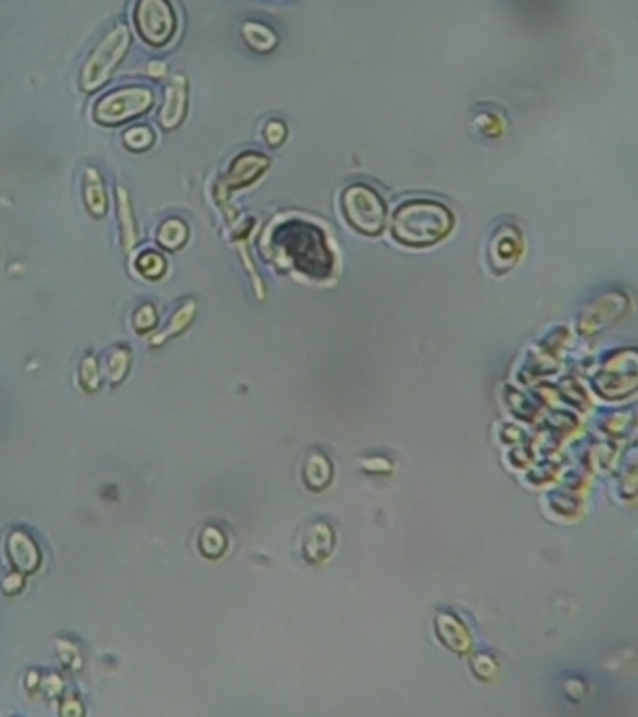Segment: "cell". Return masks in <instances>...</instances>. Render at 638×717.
<instances>
[{
    "instance_id": "cell-1",
    "label": "cell",
    "mask_w": 638,
    "mask_h": 717,
    "mask_svg": "<svg viewBox=\"0 0 638 717\" xmlns=\"http://www.w3.org/2000/svg\"><path fill=\"white\" fill-rule=\"evenodd\" d=\"M453 227L447 208L430 199H412L403 202L394 212L392 233L404 246H430L446 238Z\"/></svg>"
},
{
    "instance_id": "cell-2",
    "label": "cell",
    "mask_w": 638,
    "mask_h": 717,
    "mask_svg": "<svg viewBox=\"0 0 638 717\" xmlns=\"http://www.w3.org/2000/svg\"><path fill=\"white\" fill-rule=\"evenodd\" d=\"M273 246L281 247L285 255L302 272L323 275L332 266L323 233L309 223H285L273 237Z\"/></svg>"
},
{
    "instance_id": "cell-3",
    "label": "cell",
    "mask_w": 638,
    "mask_h": 717,
    "mask_svg": "<svg viewBox=\"0 0 638 717\" xmlns=\"http://www.w3.org/2000/svg\"><path fill=\"white\" fill-rule=\"evenodd\" d=\"M341 211L347 221L368 237L382 233L385 223V204L380 195L366 186V184H352L341 195Z\"/></svg>"
},
{
    "instance_id": "cell-4",
    "label": "cell",
    "mask_w": 638,
    "mask_h": 717,
    "mask_svg": "<svg viewBox=\"0 0 638 717\" xmlns=\"http://www.w3.org/2000/svg\"><path fill=\"white\" fill-rule=\"evenodd\" d=\"M128 45H129L128 29L124 25H119V27L112 29L98 43V48L94 49L93 55H90L88 62L83 67V76H81L83 90L94 92L103 83H107L111 74L115 72V67L119 66V62L126 55Z\"/></svg>"
},
{
    "instance_id": "cell-5",
    "label": "cell",
    "mask_w": 638,
    "mask_h": 717,
    "mask_svg": "<svg viewBox=\"0 0 638 717\" xmlns=\"http://www.w3.org/2000/svg\"><path fill=\"white\" fill-rule=\"evenodd\" d=\"M154 103V96L148 88L131 86L109 92L94 107V119L100 124L115 126L135 117H141Z\"/></svg>"
},
{
    "instance_id": "cell-6",
    "label": "cell",
    "mask_w": 638,
    "mask_h": 717,
    "mask_svg": "<svg viewBox=\"0 0 638 717\" xmlns=\"http://www.w3.org/2000/svg\"><path fill=\"white\" fill-rule=\"evenodd\" d=\"M135 25L146 43L162 48L176 31V17L169 0H137Z\"/></svg>"
},
{
    "instance_id": "cell-7",
    "label": "cell",
    "mask_w": 638,
    "mask_h": 717,
    "mask_svg": "<svg viewBox=\"0 0 638 717\" xmlns=\"http://www.w3.org/2000/svg\"><path fill=\"white\" fill-rule=\"evenodd\" d=\"M186 102H188V92H186V79L184 77H174L173 85L169 86L167 92V102L162 111V124L164 128H176L182 119H184L186 112Z\"/></svg>"
},
{
    "instance_id": "cell-8",
    "label": "cell",
    "mask_w": 638,
    "mask_h": 717,
    "mask_svg": "<svg viewBox=\"0 0 638 717\" xmlns=\"http://www.w3.org/2000/svg\"><path fill=\"white\" fill-rule=\"evenodd\" d=\"M84 202L88 206V211L94 216H103L107 211V197H105V188L102 176L96 169L88 167L84 171Z\"/></svg>"
},
{
    "instance_id": "cell-9",
    "label": "cell",
    "mask_w": 638,
    "mask_h": 717,
    "mask_svg": "<svg viewBox=\"0 0 638 717\" xmlns=\"http://www.w3.org/2000/svg\"><path fill=\"white\" fill-rule=\"evenodd\" d=\"M266 166H268L266 157L257 154H244L235 161L233 178L236 180V184H247L252 182Z\"/></svg>"
},
{
    "instance_id": "cell-10",
    "label": "cell",
    "mask_w": 638,
    "mask_h": 717,
    "mask_svg": "<svg viewBox=\"0 0 638 717\" xmlns=\"http://www.w3.org/2000/svg\"><path fill=\"white\" fill-rule=\"evenodd\" d=\"M188 240V227L180 220H167L157 230V242L167 249H178Z\"/></svg>"
},
{
    "instance_id": "cell-11",
    "label": "cell",
    "mask_w": 638,
    "mask_h": 717,
    "mask_svg": "<svg viewBox=\"0 0 638 717\" xmlns=\"http://www.w3.org/2000/svg\"><path fill=\"white\" fill-rule=\"evenodd\" d=\"M244 38L257 51H270L278 41L276 34L262 25H257V22H247L244 27Z\"/></svg>"
},
{
    "instance_id": "cell-12",
    "label": "cell",
    "mask_w": 638,
    "mask_h": 717,
    "mask_svg": "<svg viewBox=\"0 0 638 717\" xmlns=\"http://www.w3.org/2000/svg\"><path fill=\"white\" fill-rule=\"evenodd\" d=\"M119 192V206H120V221H122V237H124V247L131 249L137 242V235H135V223H133V216H131V208H129V199L128 193L124 190H117Z\"/></svg>"
},
{
    "instance_id": "cell-13",
    "label": "cell",
    "mask_w": 638,
    "mask_h": 717,
    "mask_svg": "<svg viewBox=\"0 0 638 717\" xmlns=\"http://www.w3.org/2000/svg\"><path fill=\"white\" fill-rule=\"evenodd\" d=\"M124 143L131 150H146L154 143V131L146 126H135L124 133Z\"/></svg>"
},
{
    "instance_id": "cell-14",
    "label": "cell",
    "mask_w": 638,
    "mask_h": 717,
    "mask_svg": "<svg viewBox=\"0 0 638 717\" xmlns=\"http://www.w3.org/2000/svg\"><path fill=\"white\" fill-rule=\"evenodd\" d=\"M137 268L146 277H159L165 270V259L159 255V253L146 251L143 255L137 259Z\"/></svg>"
},
{
    "instance_id": "cell-15",
    "label": "cell",
    "mask_w": 638,
    "mask_h": 717,
    "mask_svg": "<svg viewBox=\"0 0 638 717\" xmlns=\"http://www.w3.org/2000/svg\"><path fill=\"white\" fill-rule=\"evenodd\" d=\"M285 135H287V130H285V126H283L279 121L270 122V124L266 126V130H264L266 141H268L271 147L281 145V143L285 141Z\"/></svg>"
},
{
    "instance_id": "cell-16",
    "label": "cell",
    "mask_w": 638,
    "mask_h": 717,
    "mask_svg": "<svg viewBox=\"0 0 638 717\" xmlns=\"http://www.w3.org/2000/svg\"><path fill=\"white\" fill-rule=\"evenodd\" d=\"M150 69H152V74H159V76H162V74L165 72V66H162V64H157V66H155V64H154ZM159 76H157V77H159Z\"/></svg>"
}]
</instances>
